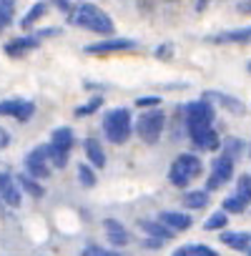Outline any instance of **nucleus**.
Instances as JSON below:
<instances>
[{"label":"nucleus","instance_id":"1","mask_svg":"<svg viewBox=\"0 0 251 256\" xmlns=\"http://www.w3.org/2000/svg\"><path fill=\"white\" fill-rule=\"evenodd\" d=\"M214 103L208 98H198L186 103L184 108V123H186V134L188 141L196 151H218L224 146V141L218 138L216 128H214Z\"/></svg>","mask_w":251,"mask_h":256},{"label":"nucleus","instance_id":"2","mask_svg":"<svg viewBox=\"0 0 251 256\" xmlns=\"http://www.w3.org/2000/svg\"><path fill=\"white\" fill-rule=\"evenodd\" d=\"M68 23L78 26L83 30H90L96 36H113L116 33L113 18L103 8H98L96 3H78V6H73L70 13H68Z\"/></svg>","mask_w":251,"mask_h":256},{"label":"nucleus","instance_id":"3","mask_svg":"<svg viewBox=\"0 0 251 256\" xmlns=\"http://www.w3.org/2000/svg\"><path fill=\"white\" fill-rule=\"evenodd\" d=\"M103 134L110 144L123 146L134 134V116L128 108H113L103 116Z\"/></svg>","mask_w":251,"mask_h":256},{"label":"nucleus","instance_id":"4","mask_svg":"<svg viewBox=\"0 0 251 256\" xmlns=\"http://www.w3.org/2000/svg\"><path fill=\"white\" fill-rule=\"evenodd\" d=\"M204 171V164L196 154H178L168 166V184L176 188H186L194 178H198Z\"/></svg>","mask_w":251,"mask_h":256},{"label":"nucleus","instance_id":"5","mask_svg":"<svg viewBox=\"0 0 251 256\" xmlns=\"http://www.w3.org/2000/svg\"><path fill=\"white\" fill-rule=\"evenodd\" d=\"M164 128H166V113L158 106L146 108L134 123V131L144 144H158L161 136H164Z\"/></svg>","mask_w":251,"mask_h":256},{"label":"nucleus","instance_id":"6","mask_svg":"<svg viewBox=\"0 0 251 256\" xmlns=\"http://www.w3.org/2000/svg\"><path fill=\"white\" fill-rule=\"evenodd\" d=\"M234 164H236V158L231 156V154H218L216 158H214V164H211V174H208V178H206V188L208 191H218V188H224L231 178H234Z\"/></svg>","mask_w":251,"mask_h":256},{"label":"nucleus","instance_id":"7","mask_svg":"<svg viewBox=\"0 0 251 256\" xmlns=\"http://www.w3.org/2000/svg\"><path fill=\"white\" fill-rule=\"evenodd\" d=\"M138 48V43L134 38H116V36H106L96 43H88L83 50L88 56H108V53H123V50H134Z\"/></svg>","mask_w":251,"mask_h":256},{"label":"nucleus","instance_id":"8","mask_svg":"<svg viewBox=\"0 0 251 256\" xmlns=\"http://www.w3.org/2000/svg\"><path fill=\"white\" fill-rule=\"evenodd\" d=\"M26 174H30L38 181H46L50 176V158H48V146H36L26 156Z\"/></svg>","mask_w":251,"mask_h":256},{"label":"nucleus","instance_id":"9","mask_svg":"<svg viewBox=\"0 0 251 256\" xmlns=\"http://www.w3.org/2000/svg\"><path fill=\"white\" fill-rule=\"evenodd\" d=\"M33 113H36V103H30L26 98H8V100L0 103V116H10L20 123L30 120Z\"/></svg>","mask_w":251,"mask_h":256},{"label":"nucleus","instance_id":"10","mask_svg":"<svg viewBox=\"0 0 251 256\" xmlns=\"http://www.w3.org/2000/svg\"><path fill=\"white\" fill-rule=\"evenodd\" d=\"M40 36L38 33H30V36H18V38H13V40H8L6 46H3V50H6V56L8 58H23V56H28V53H33L38 46H40Z\"/></svg>","mask_w":251,"mask_h":256},{"label":"nucleus","instance_id":"11","mask_svg":"<svg viewBox=\"0 0 251 256\" xmlns=\"http://www.w3.org/2000/svg\"><path fill=\"white\" fill-rule=\"evenodd\" d=\"M0 198H3V204L10 206V208H18L23 204V188H20L16 176L0 174Z\"/></svg>","mask_w":251,"mask_h":256},{"label":"nucleus","instance_id":"12","mask_svg":"<svg viewBox=\"0 0 251 256\" xmlns=\"http://www.w3.org/2000/svg\"><path fill=\"white\" fill-rule=\"evenodd\" d=\"M206 40H208V43H214V46H228V43H248V40H251V23H248V26H241V28L221 30V33H216V36H208Z\"/></svg>","mask_w":251,"mask_h":256},{"label":"nucleus","instance_id":"13","mask_svg":"<svg viewBox=\"0 0 251 256\" xmlns=\"http://www.w3.org/2000/svg\"><path fill=\"white\" fill-rule=\"evenodd\" d=\"M204 98H208L214 106L226 108L228 113H236V116H244L246 113V106L236 96H228V93H221V90H204Z\"/></svg>","mask_w":251,"mask_h":256},{"label":"nucleus","instance_id":"14","mask_svg":"<svg viewBox=\"0 0 251 256\" xmlns=\"http://www.w3.org/2000/svg\"><path fill=\"white\" fill-rule=\"evenodd\" d=\"M146 236H151V238H158V241H171L174 238V231L161 221V218H138V224H136Z\"/></svg>","mask_w":251,"mask_h":256},{"label":"nucleus","instance_id":"15","mask_svg":"<svg viewBox=\"0 0 251 256\" xmlns=\"http://www.w3.org/2000/svg\"><path fill=\"white\" fill-rule=\"evenodd\" d=\"M158 218H161L174 234H178V231H188V228L194 226V218H191L188 214H184V211H161Z\"/></svg>","mask_w":251,"mask_h":256},{"label":"nucleus","instance_id":"16","mask_svg":"<svg viewBox=\"0 0 251 256\" xmlns=\"http://www.w3.org/2000/svg\"><path fill=\"white\" fill-rule=\"evenodd\" d=\"M103 228H106V236H108V241H110L113 246H126V244L131 241L128 228H126L120 221H116V218H106V221H103Z\"/></svg>","mask_w":251,"mask_h":256},{"label":"nucleus","instance_id":"17","mask_svg":"<svg viewBox=\"0 0 251 256\" xmlns=\"http://www.w3.org/2000/svg\"><path fill=\"white\" fill-rule=\"evenodd\" d=\"M48 144H53L56 148H60V151H73V146H76V134H73V128L70 126H58V128H53L50 131V141Z\"/></svg>","mask_w":251,"mask_h":256},{"label":"nucleus","instance_id":"18","mask_svg":"<svg viewBox=\"0 0 251 256\" xmlns=\"http://www.w3.org/2000/svg\"><path fill=\"white\" fill-rule=\"evenodd\" d=\"M83 148H86V158H88L90 166H96V168H103L106 166V151H103V146H100V141L96 136H88L86 144H83Z\"/></svg>","mask_w":251,"mask_h":256},{"label":"nucleus","instance_id":"19","mask_svg":"<svg viewBox=\"0 0 251 256\" xmlns=\"http://www.w3.org/2000/svg\"><path fill=\"white\" fill-rule=\"evenodd\" d=\"M221 244L234 251H246L251 246V234L248 231H221Z\"/></svg>","mask_w":251,"mask_h":256},{"label":"nucleus","instance_id":"20","mask_svg":"<svg viewBox=\"0 0 251 256\" xmlns=\"http://www.w3.org/2000/svg\"><path fill=\"white\" fill-rule=\"evenodd\" d=\"M16 178H18L20 188H23L28 196H33V198H43V196H46V188H43V184H40L38 178H33L30 174H20V176H16Z\"/></svg>","mask_w":251,"mask_h":256},{"label":"nucleus","instance_id":"21","mask_svg":"<svg viewBox=\"0 0 251 256\" xmlns=\"http://www.w3.org/2000/svg\"><path fill=\"white\" fill-rule=\"evenodd\" d=\"M208 188H204V191H186L184 194V206L186 208H191V211H198V208H206L208 206Z\"/></svg>","mask_w":251,"mask_h":256},{"label":"nucleus","instance_id":"22","mask_svg":"<svg viewBox=\"0 0 251 256\" xmlns=\"http://www.w3.org/2000/svg\"><path fill=\"white\" fill-rule=\"evenodd\" d=\"M46 13H48V6H46V3H33V6L28 8V13L23 16V20H20V28H23V30L33 28V26H36V23H38V20L46 16Z\"/></svg>","mask_w":251,"mask_h":256},{"label":"nucleus","instance_id":"23","mask_svg":"<svg viewBox=\"0 0 251 256\" xmlns=\"http://www.w3.org/2000/svg\"><path fill=\"white\" fill-rule=\"evenodd\" d=\"M221 206H224V211H226V214H244V211L248 208V204H246V201H244L238 194H231V196H226Z\"/></svg>","mask_w":251,"mask_h":256},{"label":"nucleus","instance_id":"24","mask_svg":"<svg viewBox=\"0 0 251 256\" xmlns=\"http://www.w3.org/2000/svg\"><path fill=\"white\" fill-rule=\"evenodd\" d=\"M226 224H228V214H226V211H214V214L204 221V228H206V231H221Z\"/></svg>","mask_w":251,"mask_h":256},{"label":"nucleus","instance_id":"25","mask_svg":"<svg viewBox=\"0 0 251 256\" xmlns=\"http://www.w3.org/2000/svg\"><path fill=\"white\" fill-rule=\"evenodd\" d=\"M68 151H60V148H56L53 144H48V158H50V166L53 168H66L68 166Z\"/></svg>","mask_w":251,"mask_h":256},{"label":"nucleus","instance_id":"26","mask_svg":"<svg viewBox=\"0 0 251 256\" xmlns=\"http://www.w3.org/2000/svg\"><path fill=\"white\" fill-rule=\"evenodd\" d=\"M234 194H238L246 204H251V174H241L236 178V191Z\"/></svg>","mask_w":251,"mask_h":256},{"label":"nucleus","instance_id":"27","mask_svg":"<svg viewBox=\"0 0 251 256\" xmlns=\"http://www.w3.org/2000/svg\"><path fill=\"white\" fill-rule=\"evenodd\" d=\"M96 166H90V164H80L78 166V178H80V184L86 186V188H93L96 186V171H93Z\"/></svg>","mask_w":251,"mask_h":256},{"label":"nucleus","instance_id":"28","mask_svg":"<svg viewBox=\"0 0 251 256\" xmlns=\"http://www.w3.org/2000/svg\"><path fill=\"white\" fill-rule=\"evenodd\" d=\"M100 106H103V96H93V98H90V100H88L86 106H78V108H76V116H78V118L93 116V113H96V110H98Z\"/></svg>","mask_w":251,"mask_h":256},{"label":"nucleus","instance_id":"29","mask_svg":"<svg viewBox=\"0 0 251 256\" xmlns=\"http://www.w3.org/2000/svg\"><path fill=\"white\" fill-rule=\"evenodd\" d=\"M224 148H226V154H231L234 158H238V156L244 154V148H246V146H244V141H241V138H234V136H231V138H226V141H224Z\"/></svg>","mask_w":251,"mask_h":256},{"label":"nucleus","instance_id":"30","mask_svg":"<svg viewBox=\"0 0 251 256\" xmlns=\"http://www.w3.org/2000/svg\"><path fill=\"white\" fill-rule=\"evenodd\" d=\"M80 256H120V254H118V251H110V248H103V246H98V244H88Z\"/></svg>","mask_w":251,"mask_h":256},{"label":"nucleus","instance_id":"31","mask_svg":"<svg viewBox=\"0 0 251 256\" xmlns=\"http://www.w3.org/2000/svg\"><path fill=\"white\" fill-rule=\"evenodd\" d=\"M136 106L138 108H156V106H161V98L158 96H141V98H136Z\"/></svg>","mask_w":251,"mask_h":256},{"label":"nucleus","instance_id":"32","mask_svg":"<svg viewBox=\"0 0 251 256\" xmlns=\"http://www.w3.org/2000/svg\"><path fill=\"white\" fill-rule=\"evenodd\" d=\"M191 254L194 256H218V251L211 248V246H206V244H194L191 246Z\"/></svg>","mask_w":251,"mask_h":256},{"label":"nucleus","instance_id":"33","mask_svg":"<svg viewBox=\"0 0 251 256\" xmlns=\"http://www.w3.org/2000/svg\"><path fill=\"white\" fill-rule=\"evenodd\" d=\"M171 56H174V46H171V43H166V46H158V48H156V58L168 60Z\"/></svg>","mask_w":251,"mask_h":256},{"label":"nucleus","instance_id":"34","mask_svg":"<svg viewBox=\"0 0 251 256\" xmlns=\"http://www.w3.org/2000/svg\"><path fill=\"white\" fill-rule=\"evenodd\" d=\"M13 10H16V0H0V13L13 18Z\"/></svg>","mask_w":251,"mask_h":256},{"label":"nucleus","instance_id":"35","mask_svg":"<svg viewBox=\"0 0 251 256\" xmlns=\"http://www.w3.org/2000/svg\"><path fill=\"white\" fill-rule=\"evenodd\" d=\"M53 3H56V8H58V10H63V13H70V8H73L70 0H53Z\"/></svg>","mask_w":251,"mask_h":256},{"label":"nucleus","instance_id":"36","mask_svg":"<svg viewBox=\"0 0 251 256\" xmlns=\"http://www.w3.org/2000/svg\"><path fill=\"white\" fill-rule=\"evenodd\" d=\"M10 144V136H8V131L6 128H0V148H6Z\"/></svg>","mask_w":251,"mask_h":256},{"label":"nucleus","instance_id":"37","mask_svg":"<svg viewBox=\"0 0 251 256\" xmlns=\"http://www.w3.org/2000/svg\"><path fill=\"white\" fill-rule=\"evenodd\" d=\"M171 256H194V254H191V246H181V248H176Z\"/></svg>","mask_w":251,"mask_h":256},{"label":"nucleus","instance_id":"38","mask_svg":"<svg viewBox=\"0 0 251 256\" xmlns=\"http://www.w3.org/2000/svg\"><path fill=\"white\" fill-rule=\"evenodd\" d=\"M10 20H13L10 16H6V13H0V30H6V28L10 26Z\"/></svg>","mask_w":251,"mask_h":256},{"label":"nucleus","instance_id":"39","mask_svg":"<svg viewBox=\"0 0 251 256\" xmlns=\"http://www.w3.org/2000/svg\"><path fill=\"white\" fill-rule=\"evenodd\" d=\"M238 13H248V16H251V0H246V3L238 6Z\"/></svg>","mask_w":251,"mask_h":256},{"label":"nucleus","instance_id":"40","mask_svg":"<svg viewBox=\"0 0 251 256\" xmlns=\"http://www.w3.org/2000/svg\"><path fill=\"white\" fill-rule=\"evenodd\" d=\"M206 3H208V0H198V6H201V8H204V6H206Z\"/></svg>","mask_w":251,"mask_h":256},{"label":"nucleus","instance_id":"41","mask_svg":"<svg viewBox=\"0 0 251 256\" xmlns=\"http://www.w3.org/2000/svg\"><path fill=\"white\" fill-rule=\"evenodd\" d=\"M246 70H248V73H251V60H248V63H246Z\"/></svg>","mask_w":251,"mask_h":256},{"label":"nucleus","instance_id":"42","mask_svg":"<svg viewBox=\"0 0 251 256\" xmlns=\"http://www.w3.org/2000/svg\"><path fill=\"white\" fill-rule=\"evenodd\" d=\"M246 254H248V256H251V246H248V248H246Z\"/></svg>","mask_w":251,"mask_h":256}]
</instances>
